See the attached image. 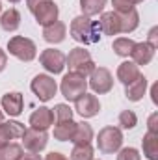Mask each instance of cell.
Returning <instances> with one entry per match:
<instances>
[{
    "mask_svg": "<svg viewBox=\"0 0 158 160\" xmlns=\"http://www.w3.org/2000/svg\"><path fill=\"white\" fill-rule=\"evenodd\" d=\"M117 160H141V158H140L138 149H134V147H125V149H119Z\"/></svg>",
    "mask_w": 158,
    "mask_h": 160,
    "instance_id": "obj_32",
    "label": "cell"
},
{
    "mask_svg": "<svg viewBox=\"0 0 158 160\" xmlns=\"http://www.w3.org/2000/svg\"><path fill=\"white\" fill-rule=\"evenodd\" d=\"M75 110L82 118H95L101 112V102H99V99L95 95L84 93L82 97H78L75 101Z\"/></svg>",
    "mask_w": 158,
    "mask_h": 160,
    "instance_id": "obj_11",
    "label": "cell"
},
{
    "mask_svg": "<svg viewBox=\"0 0 158 160\" xmlns=\"http://www.w3.org/2000/svg\"><path fill=\"white\" fill-rule=\"evenodd\" d=\"M2 121H4V112L0 110V123H2Z\"/></svg>",
    "mask_w": 158,
    "mask_h": 160,
    "instance_id": "obj_40",
    "label": "cell"
},
{
    "mask_svg": "<svg viewBox=\"0 0 158 160\" xmlns=\"http://www.w3.org/2000/svg\"><path fill=\"white\" fill-rule=\"evenodd\" d=\"M65 34H67V28L60 21H56V22H52L48 26H43V39L47 43H54V45L62 43L65 39Z\"/></svg>",
    "mask_w": 158,
    "mask_h": 160,
    "instance_id": "obj_19",
    "label": "cell"
},
{
    "mask_svg": "<svg viewBox=\"0 0 158 160\" xmlns=\"http://www.w3.org/2000/svg\"><path fill=\"white\" fill-rule=\"evenodd\" d=\"M151 95H153V102H155V104H158V84H155V86H153V89H151Z\"/></svg>",
    "mask_w": 158,
    "mask_h": 160,
    "instance_id": "obj_38",
    "label": "cell"
},
{
    "mask_svg": "<svg viewBox=\"0 0 158 160\" xmlns=\"http://www.w3.org/2000/svg\"><path fill=\"white\" fill-rule=\"evenodd\" d=\"M155 50H156V48H153L149 43H136L134 48H132V52H130L132 62H134L136 65H147V63H151V60L155 58Z\"/></svg>",
    "mask_w": 158,
    "mask_h": 160,
    "instance_id": "obj_16",
    "label": "cell"
},
{
    "mask_svg": "<svg viewBox=\"0 0 158 160\" xmlns=\"http://www.w3.org/2000/svg\"><path fill=\"white\" fill-rule=\"evenodd\" d=\"M22 157V147L19 143H7L0 147V160H21Z\"/></svg>",
    "mask_w": 158,
    "mask_h": 160,
    "instance_id": "obj_27",
    "label": "cell"
},
{
    "mask_svg": "<svg viewBox=\"0 0 158 160\" xmlns=\"http://www.w3.org/2000/svg\"><path fill=\"white\" fill-rule=\"evenodd\" d=\"M93 140V128L89 123H77V128H75V134L71 138V142L75 145H84V143H91Z\"/></svg>",
    "mask_w": 158,
    "mask_h": 160,
    "instance_id": "obj_22",
    "label": "cell"
},
{
    "mask_svg": "<svg viewBox=\"0 0 158 160\" xmlns=\"http://www.w3.org/2000/svg\"><path fill=\"white\" fill-rule=\"evenodd\" d=\"M30 88H32V91L36 93V97L39 99L41 102H47V101L54 99V95L58 91L56 80L52 78V77H48V75H37V77H34Z\"/></svg>",
    "mask_w": 158,
    "mask_h": 160,
    "instance_id": "obj_6",
    "label": "cell"
},
{
    "mask_svg": "<svg viewBox=\"0 0 158 160\" xmlns=\"http://www.w3.org/2000/svg\"><path fill=\"white\" fill-rule=\"evenodd\" d=\"M22 106H24V99H22V93H19V91H9V93H6L2 97V108L11 118L21 116Z\"/></svg>",
    "mask_w": 158,
    "mask_h": 160,
    "instance_id": "obj_13",
    "label": "cell"
},
{
    "mask_svg": "<svg viewBox=\"0 0 158 160\" xmlns=\"http://www.w3.org/2000/svg\"><path fill=\"white\" fill-rule=\"evenodd\" d=\"M119 125H121V128L130 130V128H134V127L138 125V116H136L132 110H123V112L119 114Z\"/></svg>",
    "mask_w": 158,
    "mask_h": 160,
    "instance_id": "obj_29",
    "label": "cell"
},
{
    "mask_svg": "<svg viewBox=\"0 0 158 160\" xmlns=\"http://www.w3.org/2000/svg\"><path fill=\"white\" fill-rule=\"evenodd\" d=\"M104 6H106V0H80V9H82V15L86 17L102 13Z\"/></svg>",
    "mask_w": 158,
    "mask_h": 160,
    "instance_id": "obj_25",
    "label": "cell"
},
{
    "mask_svg": "<svg viewBox=\"0 0 158 160\" xmlns=\"http://www.w3.org/2000/svg\"><path fill=\"white\" fill-rule=\"evenodd\" d=\"M145 91H147V78H145L143 75H140L134 82H130V84L125 88V95H126V99L132 101V102L141 101L143 95H145Z\"/></svg>",
    "mask_w": 158,
    "mask_h": 160,
    "instance_id": "obj_17",
    "label": "cell"
},
{
    "mask_svg": "<svg viewBox=\"0 0 158 160\" xmlns=\"http://www.w3.org/2000/svg\"><path fill=\"white\" fill-rule=\"evenodd\" d=\"M0 26H2V30H6V32H15V30H19V26H21V13H19L15 8H9L7 11L2 13V17H0Z\"/></svg>",
    "mask_w": 158,
    "mask_h": 160,
    "instance_id": "obj_21",
    "label": "cell"
},
{
    "mask_svg": "<svg viewBox=\"0 0 158 160\" xmlns=\"http://www.w3.org/2000/svg\"><path fill=\"white\" fill-rule=\"evenodd\" d=\"M140 2L143 0H112V6H114V11H128Z\"/></svg>",
    "mask_w": 158,
    "mask_h": 160,
    "instance_id": "obj_31",
    "label": "cell"
},
{
    "mask_svg": "<svg viewBox=\"0 0 158 160\" xmlns=\"http://www.w3.org/2000/svg\"><path fill=\"white\" fill-rule=\"evenodd\" d=\"M123 145V132L117 127H104L102 130H99L97 136V147L101 153L104 155H112L117 153Z\"/></svg>",
    "mask_w": 158,
    "mask_h": 160,
    "instance_id": "obj_3",
    "label": "cell"
},
{
    "mask_svg": "<svg viewBox=\"0 0 158 160\" xmlns=\"http://www.w3.org/2000/svg\"><path fill=\"white\" fill-rule=\"evenodd\" d=\"M6 65H7V54L0 48V73L6 69Z\"/></svg>",
    "mask_w": 158,
    "mask_h": 160,
    "instance_id": "obj_36",
    "label": "cell"
},
{
    "mask_svg": "<svg viewBox=\"0 0 158 160\" xmlns=\"http://www.w3.org/2000/svg\"><path fill=\"white\" fill-rule=\"evenodd\" d=\"M32 13H34L36 21L39 22L41 26H48V24H52V22L58 21L60 9H58V6H56L52 0H43V2H39V4L32 9Z\"/></svg>",
    "mask_w": 158,
    "mask_h": 160,
    "instance_id": "obj_9",
    "label": "cell"
},
{
    "mask_svg": "<svg viewBox=\"0 0 158 160\" xmlns=\"http://www.w3.org/2000/svg\"><path fill=\"white\" fill-rule=\"evenodd\" d=\"M134 41L130 39V38H117V39L114 41V52L121 56V58H126V56H130V52H132V48H134Z\"/></svg>",
    "mask_w": 158,
    "mask_h": 160,
    "instance_id": "obj_26",
    "label": "cell"
},
{
    "mask_svg": "<svg viewBox=\"0 0 158 160\" xmlns=\"http://www.w3.org/2000/svg\"><path fill=\"white\" fill-rule=\"evenodd\" d=\"M21 160H41V157L37 153H28V155H22Z\"/></svg>",
    "mask_w": 158,
    "mask_h": 160,
    "instance_id": "obj_37",
    "label": "cell"
},
{
    "mask_svg": "<svg viewBox=\"0 0 158 160\" xmlns=\"http://www.w3.org/2000/svg\"><path fill=\"white\" fill-rule=\"evenodd\" d=\"M75 128H77V123L73 119L67 121H58V125L54 127V138L60 140V142H71L73 134H75Z\"/></svg>",
    "mask_w": 158,
    "mask_h": 160,
    "instance_id": "obj_24",
    "label": "cell"
},
{
    "mask_svg": "<svg viewBox=\"0 0 158 160\" xmlns=\"http://www.w3.org/2000/svg\"><path fill=\"white\" fill-rule=\"evenodd\" d=\"M7 2H11V4H17V2H21V0H7Z\"/></svg>",
    "mask_w": 158,
    "mask_h": 160,
    "instance_id": "obj_41",
    "label": "cell"
},
{
    "mask_svg": "<svg viewBox=\"0 0 158 160\" xmlns=\"http://www.w3.org/2000/svg\"><path fill=\"white\" fill-rule=\"evenodd\" d=\"M47 142H48L47 130H37V128L30 127L22 134V143L28 149V153H39V151H43L47 147Z\"/></svg>",
    "mask_w": 158,
    "mask_h": 160,
    "instance_id": "obj_10",
    "label": "cell"
},
{
    "mask_svg": "<svg viewBox=\"0 0 158 160\" xmlns=\"http://www.w3.org/2000/svg\"><path fill=\"white\" fill-rule=\"evenodd\" d=\"M39 62L48 73L60 75L65 67V54L62 50H56V48H45L39 56Z\"/></svg>",
    "mask_w": 158,
    "mask_h": 160,
    "instance_id": "obj_8",
    "label": "cell"
},
{
    "mask_svg": "<svg viewBox=\"0 0 158 160\" xmlns=\"http://www.w3.org/2000/svg\"><path fill=\"white\" fill-rule=\"evenodd\" d=\"M119 17V30L121 34H130L138 28L140 24V15L136 11V8L128 9V11H116Z\"/></svg>",
    "mask_w": 158,
    "mask_h": 160,
    "instance_id": "obj_15",
    "label": "cell"
},
{
    "mask_svg": "<svg viewBox=\"0 0 158 160\" xmlns=\"http://www.w3.org/2000/svg\"><path fill=\"white\" fill-rule=\"evenodd\" d=\"M24 125L19 123V121H2L0 123V147L11 143V140H17V138H22L24 134Z\"/></svg>",
    "mask_w": 158,
    "mask_h": 160,
    "instance_id": "obj_12",
    "label": "cell"
},
{
    "mask_svg": "<svg viewBox=\"0 0 158 160\" xmlns=\"http://www.w3.org/2000/svg\"><path fill=\"white\" fill-rule=\"evenodd\" d=\"M45 160H69L65 155H62V153H56V151H52V153H48Z\"/></svg>",
    "mask_w": 158,
    "mask_h": 160,
    "instance_id": "obj_35",
    "label": "cell"
},
{
    "mask_svg": "<svg viewBox=\"0 0 158 160\" xmlns=\"http://www.w3.org/2000/svg\"><path fill=\"white\" fill-rule=\"evenodd\" d=\"M140 75H141V73H140V67H138L134 62H123L117 67V80L123 82L125 86H128L130 82H134Z\"/></svg>",
    "mask_w": 158,
    "mask_h": 160,
    "instance_id": "obj_20",
    "label": "cell"
},
{
    "mask_svg": "<svg viewBox=\"0 0 158 160\" xmlns=\"http://www.w3.org/2000/svg\"><path fill=\"white\" fill-rule=\"evenodd\" d=\"M65 63L69 67V73H77V75H82V77H87L93 73L95 69V63L91 60V54L82 48V47H77L69 52V56H65Z\"/></svg>",
    "mask_w": 158,
    "mask_h": 160,
    "instance_id": "obj_2",
    "label": "cell"
},
{
    "mask_svg": "<svg viewBox=\"0 0 158 160\" xmlns=\"http://www.w3.org/2000/svg\"><path fill=\"white\" fill-rule=\"evenodd\" d=\"M56 116V121H67V119H73V110L69 108V104H56L54 106V112Z\"/></svg>",
    "mask_w": 158,
    "mask_h": 160,
    "instance_id": "obj_30",
    "label": "cell"
},
{
    "mask_svg": "<svg viewBox=\"0 0 158 160\" xmlns=\"http://www.w3.org/2000/svg\"><path fill=\"white\" fill-rule=\"evenodd\" d=\"M52 123H54V114H52V110L47 108V106L37 108V110L30 116V127H32V128H37V130H47Z\"/></svg>",
    "mask_w": 158,
    "mask_h": 160,
    "instance_id": "obj_14",
    "label": "cell"
},
{
    "mask_svg": "<svg viewBox=\"0 0 158 160\" xmlns=\"http://www.w3.org/2000/svg\"><path fill=\"white\" fill-rule=\"evenodd\" d=\"M143 155L149 160H158V134L156 132H147L141 140Z\"/></svg>",
    "mask_w": 158,
    "mask_h": 160,
    "instance_id": "obj_23",
    "label": "cell"
},
{
    "mask_svg": "<svg viewBox=\"0 0 158 160\" xmlns=\"http://www.w3.org/2000/svg\"><path fill=\"white\" fill-rule=\"evenodd\" d=\"M147 132H156L158 134V112L149 116V119H147Z\"/></svg>",
    "mask_w": 158,
    "mask_h": 160,
    "instance_id": "obj_33",
    "label": "cell"
},
{
    "mask_svg": "<svg viewBox=\"0 0 158 160\" xmlns=\"http://www.w3.org/2000/svg\"><path fill=\"white\" fill-rule=\"evenodd\" d=\"M145 43H149L153 48H158V26H155L149 32V41H145Z\"/></svg>",
    "mask_w": 158,
    "mask_h": 160,
    "instance_id": "obj_34",
    "label": "cell"
},
{
    "mask_svg": "<svg viewBox=\"0 0 158 160\" xmlns=\"http://www.w3.org/2000/svg\"><path fill=\"white\" fill-rule=\"evenodd\" d=\"M0 11H2V2H0Z\"/></svg>",
    "mask_w": 158,
    "mask_h": 160,
    "instance_id": "obj_42",
    "label": "cell"
},
{
    "mask_svg": "<svg viewBox=\"0 0 158 160\" xmlns=\"http://www.w3.org/2000/svg\"><path fill=\"white\" fill-rule=\"evenodd\" d=\"M71 160H93V147L89 143L75 145L71 151Z\"/></svg>",
    "mask_w": 158,
    "mask_h": 160,
    "instance_id": "obj_28",
    "label": "cell"
},
{
    "mask_svg": "<svg viewBox=\"0 0 158 160\" xmlns=\"http://www.w3.org/2000/svg\"><path fill=\"white\" fill-rule=\"evenodd\" d=\"M99 26H101V32L104 36H117V34H121V30H119V17L116 11L102 13L101 21H99Z\"/></svg>",
    "mask_w": 158,
    "mask_h": 160,
    "instance_id": "obj_18",
    "label": "cell"
},
{
    "mask_svg": "<svg viewBox=\"0 0 158 160\" xmlns=\"http://www.w3.org/2000/svg\"><path fill=\"white\" fill-rule=\"evenodd\" d=\"M60 89H62V95L67 99V101H77L78 97H82L87 89V80L82 75H77V73H67L63 78H62V84H60Z\"/></svg>",
    "mask_w": 158,
    "mask_h": 160,
    "instance_id": "obj_4",
    "label": "cell"
},
{
    "mask_svg": "<svg viewBox=\"0 0 158 160\" xmlns=\"http://www.w3.org/2000/svg\"><path fill=\"white\" fill-rule=\"evenodd\" d=\"M71 38L78 43L84 45H93V43H99L102 38V32H101V26H99V21H91L89 17L86 15H78L73 19L71 22Z\"/></svg>",
    "mask_w": 158,
    "mask_h": 160,
    "instance_id": "obj_1",
    "label": "cell"
},
{
    "mask_svg": "<svg viewBox=\"0 0 158 160\" xmlns=\"http://www.w3.org/2000/svg\"><path fill=\"white\" fill-rule=\"evenodd\" d=\"M39 2H43V0H26V6H28V9L32 11V9H34V8H36Z\"/></svg>",
    "mask_w": 158,
    "mask_h": 160,
    "instance_id": "obj_39",
    "label": "cell"
},
{
    "mask_svg": "<svg viewBox=\"0 0 158 160\" xmlns=\"http://www.w3.org/2000/svg\"><path fill=\"white\" fill-rule=\"evenodd\" d=\"M7 50L11 56H15L21 62H32L37 54L36 43L28 38H22V36H15L7 41Z\"/></svg>",
    "mask_w": 158,
    "mask_h": 160,
    "instance_id": "obj_5",
    "label": "cell"
},
{
    "mask_svg": "<svg viewBox=\"0 0 158 160\" xmlns=\"http://www.w3.org/2000/svg\"><path fill=\"white\" fill-rule=\"evenodd\" d=\"M89 88L99 95H104V93L112 91V88H114L112 73L106 67H95L93 73L89 75Z\"/></svg>",
    "mask_w": 158,
    "mask_h": 160,
    "instance_id": "obj_7",
    "label": "cell"
}]
</instances>
